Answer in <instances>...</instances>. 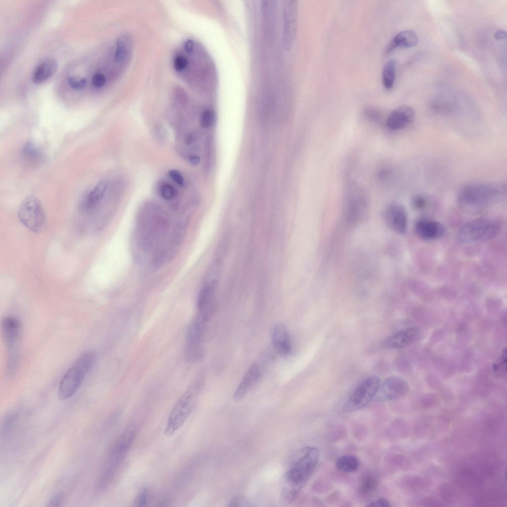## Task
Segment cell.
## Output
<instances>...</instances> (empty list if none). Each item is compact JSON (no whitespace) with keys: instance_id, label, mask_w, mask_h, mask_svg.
<instances>
[{"instance_id":"cell-1","label":"cell","mask_w":507,"mask_h":507,"mask_svg":"<svg viewBox=\"0 0 507 507\" xmlns=\"http://www.w3.org/2000/svg\"><path fill=\"white\" fill-rule=\"evenodd\" d=\"M503 183H474L463 186L458 192L459 209L468 214L476 215L494 205L506 195Z\"/></svg>"},{"instance_id":"cell-2","label":"cell","mask_w":507,"mask_h":507,"mask_svg":"<svg viewBox=\"0 0 507 507\" xmlns=\"http://www.w3.org/2000/svg\"><path fill=\"white\" fill-rule=\"evenodd\" d=\"M319 455V450L315 447H307L301 451L285 475L286 485L282 492L285 499L291 501L296 497L314 471Z\"/></svg>"},{"instance_id":"cell-3","label":"cell","mask_w":507,"mask_h":507,"mask_svg":"<svg viewBox=\"0 0 507 507\" xmlns=\"http://www.w3.org/2000/svg\"><path fill=\"white\" fill-rule=\"evenodd\" d=\"M137 428L128 425L115 442L98 482L100 490L105 489L111 482L121 463L128 453L135 439Z\"/></svg>"},{"instance_id":"cell-4","label":"cell","mask_w":507,"mask_h":507,"mask_svg":"<svg viewBox=\"0 0 507 507\" xmlns=\"http://www.w3.org/2000/svg\"><path fill=\"white\" fill-rule=\"evenodd\" d=\"M96 357L95 353L89 351L77 358L60 382L58 390L60 400H67L75 394L93 366Z\"/></svg>"},{"instance_id":"cell-5","label":"cell","mask_w":507,"mask_h":507,"mask_svg":"<svg viewBox=\"0 0 507 507\" xmlns=\"http://www.w3.org/2000/svg\"><path fill=\"white\" fill-rule=\"evenodd\" d=\"M369 195L365 188L358 182L348 183L345 188L343 208L348 220L357 221L365 217L369 208Z\"/></svg>"},{"instance_id":"cell-6","label":"cell","mask_w":507,"mask_h":507,"mask_svg":"<svg viewBox=\"0 0 507 507\" xmlns=\"http://www.w3.org/2000/svg\"><path fill=\"white\" fill-rule=\"evenodd\" d=\"M500 228L499 223L495 220L477 218L462 225L458 230L457 238L464 243L489 241L498 236Z\"/></svg>"},{"instance_id":"cell-7","label":"cell","mask_w":507,"mask_h":507,"mask_svg":"<svg viewBox=\"0 0 507 507\" xmlns=\"http://www.w3.org/2000/svg\"><path fill=\"white\" fill-rule=\"evenodd\" d=\"M198 391L196 386L189 388L177 401L167 419L164 431L166 436L174 434L187 420L196 405Z\"/></svg>"},{"instance_id":"cell-8","label":"cell","mask_w":507,"mask_h":507,"mask_svg":"<svg viewBox=\"0 0 507 507\" xmlns=\"http://www.w3.org/2000/svg\"><path fill=\"white\" fill-rule=\"evenodd\" d=\"M2 332L7 350V372L13 374L18 363V345L21 332L20 321L13 316L4 317L1 322Z\"/></svg>"},{"instance_id":"cell-9","label":"cell","mask_w":507,"mask_h":507,"mask_svg":"<svg viewBox=\"0 0 507 507\" xmlns=\"http://www.w3.org/2000/svg\"><path fill=\"white\" fill-rule=\"evenodd\" d=\"M20 222L30 230L40 233L46 226L45 213L39 200L31 196L25 198L20 204L17 211Z\"/></svg>"},{"instance_id":"cell-10","label":"cell","mask_w":507,"mask_h":507,"mask_svg":"<svg viewBox=\"0 0 507 507\" xmlns=\"http://www.w3.org/2000/svg\"><path fill=\"white\" fill-rule=\"evenodd\" d=\"M380 383L379 378L374 375L363 380L347 400L343 408V411L352 412L364 407L374 399Z\"/></svg>"},{"instance_id":"cell-11","label":"cell","mask_w":507,"mask_h":507,"mask_svg":"<svg viewBox=\"0 0 507 507\" xmlns=\"http://www.w3.org/2000/svg\"><path fill=\"white\" fill-rule=\"evenodd\" d=\"M273 354L270 350L264 351L251 366L234 394L235 401L242 400L258 381L274 358Z\"/></svg>"},{"instance_id":"cell-12","label":"cell","mask_w":507,"mask_h":507,"mask_svg":"<svg viewBox=\"0 0 507 507\" xmlns=\"http://www.w3.org/2000/svg\"><path fill=\"white\" fill-rule=\"evenodd\" d=\"M207 320L198 314L188 325L186 333L185 354L190 361L198 360L202 355V343Z\"/></svg>"},{"instance_id":"cell-13","label":"cell","mask_w":507,"mask_h":507,"mask_svg":"<svg viewBox=\"0 0 507 507\" xmlns=\"http://www.w3.org/2000/svg\"><path fill=\"white\" fill-rule=\"evenodd\" d=\"M408 385L403 378L390 376L380 383L373 400L377 401L394 400L404 396L407 392Z\"/></svg>"},{"instance_id":"cell-14","label":"cell","mask_w":507,"mask_h":507,"mask_svg":"<svg viewBox=\"0 0 507 507\" xmlns=\"http://www.w3.org/2000/svg\"><path fill=\"white\" fill-rule=\"evenodd\" d=\"M384 218L387 225L394 232L405 234L407 229V216L405 207L401 204L393 203L384 211Z\"/></svg>"},{"instance_id":"cell-15","label":"cell","mask_w":507,"mask_h":507,"mask_svg":"<svg viewBox=\"0 0 507 507\" xmlns=\"http://www.w3.org/2000/svg\"><path fill=\"white\" fill-rule=\"evenodd\" d=\"M415 118L414 109L409 106L403 105L392 110L387 116L386 125L392 131H399L411 124Z\"/></svg>"},{"instance_id":"cell-16","label":"cell","mask_w":507,"mask_h":507,"mask_svg":"<svg viewBox=\"0 0 507 507\" xmlns=\"http://www.w3.org/2000/svg\"><path fill=\"white\" fill-rule=\"evenodd\" d=\"M415 233L422 240L431 241L442 237L445 231L440 222L428 218L418 220L414 226Z\"/></svg>"},{"instance_id":"cell-17","label":"cell","mask_w":507,"mask_h":507,"mask_svg":"<svg viewBox=\"0 0 507 507\" xmlns=\"http://www.w3.org/2000/svg\"><path fill=\"white\" fill-rule=\"evenodd\" d=\"M420 332L415 327H410L400 331L386 339L382 346L388 349H399L407 347L417 341Z\"/></svg>"},{"instance_id":"cell-18","label":"cell","mask_w":507,"mask_h":507,"mask_svg":"<svg viewBox=\"0 0 507 507\" xmlns=\"http://www.w3.org/2000/svg\"><path fill=\"white\" fill-rule=\"evenodd\" d=\"M271 339L275 350L280 355L285 356L290 354L292 350L291 338L283 324L278 323L273 327Z\"/></svg>"},{"instance_id":"cell-19","label":"cell","mask_w":507,"mask_h":507,"mask_svg":"<svg viewBox=\"0 0 507 507\" xmlns=\"http://www.w3.org/2000/svg\"><path fill=\"white\" fill-rule=\"evenodd\" d=\"M107 188V184L105 181L99 182L81 201L80 210L86 212L94 209L102 200Z\"/></svg>"},{"instance_id":"cell-20","label":"cell","mask_w":507,"mask_h":507,"mask_svg":"<svg viewBox=\"0 0 507 507\" xmlns=\"http://www.w3.org/2000/svg\"><path fill=\"white\" fill-rule=\"evenodd\" d=\"M216 284H207L200 291L197 300V305L199 315L208 319L215 297Z\"/></svg>"},{"instance_id":"cell-21","label":"cell","mask_w":507,"mask_h":507,"mask_svg":"<svg viewBox=\"0 0 507 507\" xmlns=\"http://www.w3.org/2000/svg\"><path fill=\"white\" fill-rule=\"evenodd\" d=\"M418 42L416 34L411 30L401 31L395 35L388 44L386 53H390L397 47L409 48L415 46Z\"/></svg>"},{"instance_id":"cell-22","label":"cell","mask_w":507,"mask_h":507,"mask_svg":"<svg viewBox=\"0 0 507 507\" xmlns=\"http://www.w3.org/2000/svg\"><path fill=\"white\" fill-rule=\"evenodd\" d=\"M57 63L54 59H48L41 63L35 69L32 77L34 83L40 84L51 77L56 72Z\"/></svg>"},{"instance_id":"cell-23","label":"cell","mask_w":507,"mask_h":507,"mask_svg":"<svg viewBox=\"0 0 507 507\" xmlns=\"http://www.w3.org/2000/svg\"><path fill=\"white\" fill-rule=\"evenodd\" d=\"M294 5L292 3H286L285 4V11L284 12V42L286 48L289 47L291 40L293 39L294 33V9L293 8Z\"/></svg>"},{"instance_id":"cell-24","label":"cell","mask_w":507,"mask_h":507,"mask_svg":"<svg viewBox=\"0 0 507 507\" xmlns=\"http://www.w3.org/2000/svg\"><path fill=\"white\" fill-rule=\"evenodd\" d=\"M336 468L344 473H350L356 471L359 468V461L357 457L345 455L339 457L335 462Z\"/></svg>"},{"instance_id":"cell-25","label":"cell","mask_w":507,"mask_h":507,"mask_svg":"<svg viewBox=\"0 0 507 507\" xmlns=\"http://www.w3.org/2000/svg\"><path fill=\"white\" fill-rule=\"evenodd\" d=\"M396 61L391 59L384 65L382 74V80L384 87L387 90L391 89L394 86L396 70Z\"/></svg>"},{"instance_id":"cell-26","label":"cell","mask_w":507,"mask_h":507,"mask_svg":"<svg viewBox=\"0 0 507 507\" xmlns=\"http://www.w3.org/2000/svg\"><path fill=\"white\" fill-rule=\"evenodd\" d=\"M378 481L377 477L372 474H367L362 478L359 486V492L363 496H368L372 494L377 489Z\"/></svg>"},{"instance_id":"cell-27","label":"cell","mask_w":507,"mask_h":507,"mask_svg":"<svg viewBox=\"0 0 507 507\" xmlns=\"http://www.w3.org/2000/svg\"><path fill=\"white\" fill-rule=\"evenodd\" d=\"M22 153L25 156L31 159L37 160L42 157L40 150L31 141H27L24 145Z\"/></svg>"},{"instance_id":"cell-28","label":"cell","mask_w":507,"mask_h":507,"mask_svg":"<svg viewBox=\"0 0 507 507\" xmlns=\"http://www.w3.org/2000/svg\"><path fill=\"white\" fill-rule=\"evenodd\" d=\"M363 113L368 119L374 122L380 123L384 119L382 110L376 107H366L364 109Z\"/></svg>"},{"instance_id":"cell-29","label":"cell","mask_w":507,"mask_h":507,"mask_svg":"<svg viewBox=\"0 0 507 507\" xmlns=\"http://www.w3.org/2000/svg\"><path fill=\"white\" fill-rule=\"evenodd\" d=\"M188 64V59L184 55L178 53L175 55L173 60V66L176 71L183 73L186 69Z\"/></svg>"},{"instance_id":"cell-30","label":"cell","mask_w":507,"mask_h":507,"mask_svg":"<svg viewBox=\"0 0 507 507\" xmlns=\"http://www.w3.org/2000/svg\"><path fill=\"white\" fill-rule=\"evenodd\" d=\"M16 419L17 415L14 413H9L5 416L2 427V432L3 435H7L10 432Z\"/></svg>"},{"instance_id":"cell-31","label":"cell","mask_w":507,"mask_h":507,"mask_svg":"<svg viewBox=\"0 0 507 507\" xmlns=\"http://www.w3.org/2000/svg\"><path fill=\"white\" fill-rule=\"evenodd\" d=\"M214 114L210 109L204 110L201 117L200 124L202 127L207 128L210 127L213 123Z\"/></svg>"},{"instance_id":"cell-32","label":"cell","mask_w":507,"mask_h":507,"mask_svg":"<svg viewBox=\"0 0 507 507\" xmlns=\"http://www.w3.org/2000/svg\"><path fill=\"white\" fill-rule=\"evenodd\" d=\"M149 495L148 489L146 487L142 488L135 499V504L136 506L138 507L146 506Z\"/></svg>"},{"instance_id":"cell-33","label":"cell","mask_w":507,"mask_h":507,"mask_svg":"<svg viewBox=\"0 0 507 507\" xmlns=\"http://www.w3.org/2000/svg\"><path fill=\"white\" fill-rule=\"evenodd\" d=\"M67 82L71 88L76 90H80L84 88L87 82L85 78L79 79L73 76L69 77Z\"/></svg>"},{"instance_id":"cell-34","label":"cell","mask_w":507,"mask_h":507,"mask_svg":"<svg viewBox=\"0 0 507 507\" xmlns=\"http://www.w3.org/2000/svg\"><path fill=\"white\" fill-rule=\"evenodd\" d=\"M411 203L415 208L422 209L426 206L428 200L425 196L422 195H416L412 197Z\"/></svg>"},{"instance_id":"cell-35","label":"cell","mask_w":507,"mask_h":507,"mask_svg":"<svg viewBox=\"0 0 507 507\" xmlns=\"http://www.w3.org/2000/svg\"><path fill=\"white\" fill-rule=\"evenodd\" d=\"M160 194L164 199L171 200L175 196V192L172 186L165 184L161 187Z\"/></svg>"},{"instance_id":"cell-36","label":"cell","mask_w":507,"mask_h":507,"mask_svg":"<svg viewBox=\"0 0 507 507\" xmlns=\"http://www.w3.org/2000/svg\"><path fill=\"white\" fill-rule=\"evenodd\" d=\"M64 494L62 492H58L54 494L50 499L48 507H57L59 506L64 499Z\"/></svg>"},{"instance_id":"cell-37","label":"cell","mask_w":507,"mask_h":507,"mask_svg":"<svg viewBox=\"0 0 507 507\" xmlns=\"http://www.w3.org/2000/svg\"><path fill=\"white\" fill-rule=\"evenodd\" d=\"M92 84L97 88H101L104 86L106 79L105 75L101 73H96L92 78Z\"/></svg>"},{"instance_id":"cell-38","label":"cell","mask_w":507,"mask_h":507,"mask_svg":"<svg viewBox=\"0 0 507 507\" xmlns=\"http://www.w3.org/2000/svg\"><path fill=\"white\" fill-rule=\"evenodd\" d=\"M168 175L176 184L182 186L184 184V180L182 174L177 170L172 169L169 171Z\"/></svg>"},{"instance_id":"cell-39","label":"cell","mask_w":507,"mask_h":507,"mask_svg":"<svg viewBox=\"0 0 507 507\" xmlns=\"http://www.w3.org/2000/svg\"><path fill=\"white\" fill-rule=\"evenodd\" d=\"M249 502L241 497H236L232 499L229 503V506L230 507H241V506H249L248 505Z\"/></svg>"},{"instance_id":"cell-40","label":"cell","mask_w":507,"mask_h":507,"mask_svg":"<svg viewBox=\"0 0 507 507\" xmlns=\"http://www.w3.org/2000/svg\"><path fill=\"white\" fill-rule=\"evenodd\" d=\"M390 503L389 501L384 498H380L370 503L367 507H390Z\"/></svg>"},{"instance_id":"cell-41","label":"cell","mask_w":507,"mask_h":507,"mask_svg":"<svg viewBox=\"0 0 507 507\" xmlns=\"http://www.w3.org/2000/svg\"><path fill=\"white\" fill-rule=\"evenodd\" d=\"M200 156L196 155H190L189 157V162L190 164L192 166H196L198 165L200 162Z\"/></svg>"},{"instance_id":"cell-42","label":"cell","mask_w":507,"mask_h":507,"mask_svg":"<svg viewBox=\"0 0 507 507\" xmlns=\"http://www.w3.org/2000/svg\"><path fill=\"white\" fill-rule=\"evenodd\" d=\"M506 32L503 30H499L495 34V37L496 39L502 40L506 38Z\"/></svg>"},{"instance_id":"cell-43","label":"cell","mask_w":507,"mask_h":507,"mask_svg":"<svg viewBox=\"0 0 507 507\" xmlns=\"http://www.w3.org/2000/svg\"><path fill=\"white\" fill-rule=\"evenodd\" d=\"M195 141L194 137L191 134H188L185 138V142L188 145H190Z\"/></svg>"}]
</instances>
